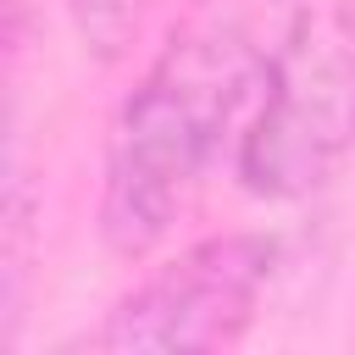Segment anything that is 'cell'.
<instances>
[{
    "instance_id": "1",
    "label": "cell",
    "mask_w": 355,
    "mask_h": 355,
    "mask_svg": "<svg viewBox=\"0 0 355 355\" xmlns=\"http://www.w3.org/2000/svg\"><path fill=\"white\" fill-rule=\"evenodd\" d=\"M261 78L266 50L233 6H205L161 44L105 139L100 233L116 255H150L183 222L222 144L244 133Z\"/></svg>"
},
{
    "instance_id": "2",
    "label": "cell",
    "mask_w": 355,
    "mask_h": 355,
    "mask_svg": "<svg viewBox=\"0 0 355 355\" xmlns=\"http://www.w3.org/2000/svg\"><path fill=\"white\" fill-rule=\"evenodd\" d=\"M355 150V6L316 0L266 50V78L239 133V178L261 200L322 189Z\"/></svg>"
},
{
    "instance_id": "3",
    "label": "cell",
    "mask_w": 355,
    "mask_h": 355,
    "mask_svg": "<svg viewBox=\"0 0 355 355\" xmlns=\"http://www.w3.org/2000/svg\"><path fill=\"white\" fill-rule=\"evenodd\" d=\"M277 272V239L222 233L166 266H155L133 294H122L78 349L94 355H200L227 349L261 311V294Z\"/></svg>"
},
{
    "instance_id": "4",
    "label": "cell",
    "mask_w": 355,
    "mask_h": 355,
    "mask_svg": "<svg viewBox=\"0 0 355 355\" xmlns=\"http://www.w3.org/2000/svg\"><path fill=\"white\" fill-rule=\"evenodd\" d=\"M78 11H83V33L94 39V44H116L128 28H133V11H139V0H78Z\"/></svg>"
}]
</instances>
